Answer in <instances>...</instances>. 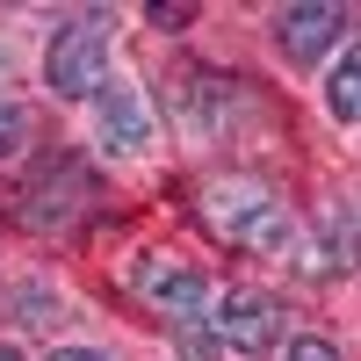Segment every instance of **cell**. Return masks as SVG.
<instances>
[{
	"mask_svg": "<svg viewBox=\"0 0 361 361\" xmlns=\"http://www.w3.org/2000/svg\"><path fill=\"white\" fill-rule=\"evenodd\" d=\"M202 224L224 238V246L238 253H260V246H282L289 238V217H282V195L275 188H260L253 173H217V180H202Z\"/></svg>",
	"mask_w": 361,
	"mask_h": 361,
	"instance_id": "1",
	"label": "cell"
},
{
	"mask_svg": "<svg viewBox=\"0 0 361 361\" xmlns=\"http://www.w3.org/2000/svg\"><path fill=\"white\" fill-rule=\"evenodd\" d=\"M44 80L58 94H102L109 87V29L102 22H66L44 51Z\"/></svg>",
	"mask_w": 361,
	"mask_h": 361,
	"instance_id": "2",
	"label": "cell"
},
{
	"mask_svg": "<svg viewBox=\"0 0 361 361\" xmlns=\"http://www.w3.org/2000/svg\"><path fill=\"white\" fill-rule=\"evenodd\" d=\"M130 289H137L152 311L180 318V325H195L202 304H209V282L195 275L188 260H173V253H137V260H130Z\"/></svg>",
	"mask_w": 361,
	"mask_h": 361,
	"instance_id": "3",
	"label": "cell"
},
{
	"mask_svg": "<svg viewBox=\"0 0 361 361\" xmlns=\"http://www.w3.org/2000/svg\"><path fill=\"white\" fill-rule=\"evenodd\" d=\"M94 123H102V145L109 152H123V159H137V152H152V109H145V94L137 87H102L94 94Z\"/></svg>",
	"mask_w": 361,
	"mask_h": 361,
	"instance_id": "4",
	"label": "cell"
},
{
	"mask_svg": "<svg viewBox=\"0 0 361 361\" xmlns=\"http://www.w3.org/2000/svg\"><path fill=\"white\" fill-rule=\"evenodd\" d=\"M340 29H347V8H333V0H304V8H282L275 44L296 58V66H318V58L340 44Z\"/></svg>",
	"mask_w": 361,
	"mask_h": 361,
	"instance_id": "5",
	"label": "cell"
},
{
	"mask_svg": "<svg viewBox=\"0 0 361 361\" xmlns=\"http://www.w3.org/2000/svg\"><path fill=\"white\" fill-rule=\"evenodd\" d=\"M217 333H224L238 354H267V347L282 340V304H275V296H260V289H231Z\"/></svg>",
	"mask_w": 361,
	"mask_h": 361,
	"instance_id": "6",
	"label": "cell"
},
{
	"mask_svg": "<svg viewBox=\"0 0 361 361\" xmlns=\"http://www.w3.org/2000/svg\"><path fill=\"white\" fill-rule=\"evenodd\" d=\"M325 102H333L340 123H361V51H347L340 66H333V80H325Z\"/></svg>",
	"mask_w": 361,
	"mask_h": 361,
	"instance_id": "7",
	"label": "cell"
},
{
	"mask_svg": "<svg viewBox=\"0 0 361 361\" xmlns=\"http://www.w3.org/2000/svg\"><path fill=\"white\" fill-rule=\"evenodd\" d=\"M224 354V340H217V325H180V361H217Z\"/></svg>",
	"mask_w": 361,
	"mask_h": 361,
	"instance_id": "8",
	"label": "cell"
},
{
	"mask_svg": "<svg viewBox=\"0 0 361 361\" xmlns=\"http://www.w3.org/2000/svg\"><path fill=\"white\" fill-rule=\"evenodd\" d=\"M22 137H29L22 102H0V159H15V152H22Z\"/></svg>",
	"mask_w": 361,
	"mask_h": 361,
	"instance_id": "9",
	"label": "cell"
},
{
	"mask_svg": "<svg viewBox=\"0 0 361 361\" xmlns=\"http://www.w3.org/2000/svg\"><path fill=\"white\" fill-rule=\"evenodd\" d=\"M289 361H340V347H333V340H318V333H304V340L289 347Z\"/></svg>",
	"mask_w": 361,
	"mask_h": 361,
	"instance_id": "10",
	"label": "cell"
},
{
	"mask_svg": "<svg viewBox=\"0 0 361 361\" xmlns=\"http://www.w3.org/2000/svg\"><path fill=\"white\" fill-rule=\"evenodd\" d=\"M188 15H195V8H152V22H159V29H188Z\"/></svg>",
	"mask_w": 361,
	"mask_h": 361,
	"instance_id": "11",
	"label": "cell"
},
{
	"mask_svg": "<svg viewBox=\"0 0 361 361\" xmlns=\"http://www.w3.org/2000/svg\"><path fill=\"white\" fill-rule=\"evenodd\" d=\"M51 361H109V354H94V347H58Z\"/></svg>",
	"mask_w": 361,
	"mask_h": 361,
	"instance_id": "12",
	"label": "cell"
},
{
	"mask_svg": "<svg viewBox=\"0 0 361 361\" xmlns=\"http://www.w3.org/2000/svg\"><path fill=\"white\" fill-rule=\"evenodd\" d=\"M0 361H22V354H15V347H0Z\"/></svg>",
	"mask_w": 361,
	"mask_h": 361,
	"instance_id": "13",
	"label": "cell"
}]
</instances>
